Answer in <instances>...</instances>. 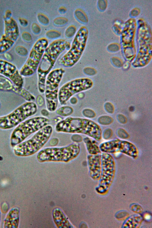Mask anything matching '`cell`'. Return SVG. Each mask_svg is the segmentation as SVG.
Masks as SVG:
<instances>
[{
    "label": "cell",
    "instance_id": "obj_20",
    "mask_svg": "<svg viewBox=\"0 0 152 228\" xmlns=\"http://www.w3.org/2000/svg\"><path fill=\"white\" fill-rule=\"evenodd\" d=\"M14 85L7 78L0 75V90L4 91H13Z\"/></svg>",
    "mask_w": 152,
    "mask_h": 228
},
{
    "label": "cell",
    "instance_id": "obj_7",
    "mask_svg": "<svg viewBox=\"0 0 152 228\" xmlns=\"http://www.w3.org/2000/svg\"><path fill=\"white\" fill-rule=\"evenodd\" d=\"M65 72L63 68H56L46 77L44 92L46 108L49 112H54L57 108L59 86Z\"/></svg>",
    "mask_w": 152,
    "mask_h": 228
},
{
    "label": "cell",
    "instance_id": "obj_23",
    "mask_svg": "<svg viewBox=\"0 0 152 228\" xmlns=\"http://www.w3.org/2000/svg\"><path fill=\"white\" fill-rule=\"evenodd\" d=\"M98 122L102 125H108L111 124L113 121L112 118L108 116H102L99 117Z\"/></svg>",
    "mask_w": 152,
    "mask_h": 228
},
{
    "label": "cell",
    "instance_id": "obj_13",
    "mask_svg": "<svg viewBox=\"0 0 152 228\" xmlns=\"http://www.w3.org/2000/svg\"><path fill=\"white\" fill-rule=\"evenodd\" d=\"M0 74L10 79L15 86L23 87V76L17 67L12 63L0 59Z\"/></svg>",
    "mask_w": 152,
    "mask_h": 228
},
{
    "label": "cell",
    "instance_id": "obj_24",
    "mask_svg": "<svg viewBox=\"0 0 152 228\" xmlns=\"http://www.w3.org/2000/svg\"><path fill=\"white\" fill-rule=\"evenodd\" d=\"M76 31V28L75 26H70L67 28L65 31V36L67 38H71L75 35Z\"/></svg>",
    "mask_w": 152,
    "mask_h": 228
},
{
    "label": "cell",
    "instance_id": "obj_31",
    "mask_svg": "<svg viewBox=\"0 0 152 228\" xmlns=\"http://www.w3.org/2000/svg\"><path fill=\"white\" fill-rule=\"evenodd\" d=\"M32 30L34 34H38L40 33L41 31L40 28L37 24L34 23L32 25Z\"/></svg>",
    "mask_w": 152,
    "mask_h": 228
},
{
    "label": "cell",
    "instance_id": "obj_16",
    "mask_svg": "<svg viewBox=\"0 0 152 228\" xmlns=\"http://www.w3.org/2000/svg\"><path fill=\"white\" fill-rule=\"evenodd\" d=\"M20 221V210L17 207L11 209L4 221V228H18Z\"/></svg>",
    "mask_w": 152,
    "mask_h": 228
},
{
    "label": "cell",
    "instance_id": "obj_3",
    "mask_svg": "<svg viewBox=\"0 0 152 228\" xmlns=\"http://www.w3.org/2000/svg\"><path fill=\"white\" fill-rule=\"evenodd\" d=\"M53 128L47 125L39 130L31 138L14 147V154L19 157H27L33 155L40 150L49 140Z\"/></svg>",
    "mask_w": 152,
    "mask_h": 228
},
{
    "label": "cell",
    "instance_id": "obj_34",
    "mask_svg": "<svg viewBox=\"0 0 152 228\" xmlns=\"http://www.w3.org/2000/svg\"><path fill=\"white\" fill-rule=\"evenodd\" d=\"M58 142V140L57 138H54L51 139L50 142V145L51 146H56Z\"/></svg>",
    "mask_w": 152,
    "mask_h": 228
},
{
    "label": "cell",
    "instance_id": "obj_12",
    "mask_svg": "<svg viewBox=\"0 0 152 228\" xmlns=\"http://www.w3.org/2000/svg\"><path fill=\"white\" fill-rule=\"evenodd\" d=\"M19 35L18 27L16 21L12 18H7L5 20V33L0 40V53L8 50Z\"/></svg>",
    "mask_w": 152,
    "mask_h": 228
},
{
    "label": "cell",
    "instance_id": "obj_10",
    "mask_svg": "<svg viewBox=\"0 0 152 228\" xmlns=\"http://www.w3.org/2000/svg\"><path fill=\"white\" fill-rule=\"evenodd\" d=\"M93 85L92 80L88 78H79L70 80L59 89L58 102L61 105H64L74 95L89 89Z\"/></svg>",
    "mask_w": 152,
    "mask_h": 228
},
{
    "label": "cell",
    "instance_id": "obj_25",
    "mask_svg": "<svg viewBox=\"0 0 152 228\" xmlns=\"http://www.w3.org/2000/svg\"><path fill=\"white\" fill-rule=\"evenodd\" d=\"M46 35L50 39H55L59 37L61 35V33L57 31L51 30L47 31Z\"/></svg>",
    "mask_w": 152,
    "mask_h": 228
},
{
    "label": "cell",
    "instance_id": "obj_33",
    "mask_svg": "<svg viewBox=\"0 0 152 228\" xmlns=\"http://www.w3.org/2000/svg\"><path fill=\"white\" fill-rule=\"evenodd\" d=\"M36 102L39 106H42L44 103V100L43 97L41 95H38L37 97Z\"/></svg>",
    "mask_w": 152,
    "mask_h": 228
},
{
    "label": "cell",
    "instance_id": "obj_22",
    "mask_svg": "<svg viewBox=\"0 0 152 228\" xmlns=\"http://www.w3.org/2000/svg\"><path fill=\"white\" fill-rule=\"evenodd\" d=\"M75 15L77 19L82 23H85L87 21V17L84 12L80 9L76 10Z\"/></svg>",
    "mask_w": 152,
    "mask_h": 228
},
{
    "label": "cell",
    "instance_id": "obj_8",
    "mask_svg": "<svg viewBox=\"0 0 152 228\" xmlns=\"http://www.w3.org/2000/svg\"><path fill=\"white\" fill-rule=\"evenodd\" d=\"M37 110V106L35 103L27 102L8 114L0 116V129L5 130L13 128L35 114Z\"/></svg>",
    "mask_w": 152,
    "mask_h": 228
},
{
    "label": "cell",
    "instance_id": "obj_2",
    "mask_svg": "<svg viewBox=\"0 0 152 228\" xmlns=\"http://www.w3.org/2000/svg\"><path fill=\"white\" fill-rule=\"evenodd\" d=\"M58 132L83 134L100 141L102 133L99 126L89 119L69 117L58 123L55 127Z\"/></svg>",
    "mask_w": 152,
    "mask_h": 228
},
{
    "label": "cell",
    "instance_id": "obj_21",
    "mask_svg": "<svg viewBox=\"0 0 152 228\" xmlns=\"http://www.w3.org/2000/svg\"><path fill=\"white\" fill-rule=\"evenodd\" d=\"M73 112V108L70 106L63 105L56 111V113L61 116H68Z\"/></svg>",
    "mask_w": 152,
    "mask_h": 228
},
{
    "label": "cell",
    "instance_id": "obj_28",
    "mask_svg": "<svg viewBox=\"0 0 152 228\" xmlns=\"http://www.w3.org/2000/svg\"><path fill=\"white\" fill-rule=\"evenodd\" d=\"M82 113L84 116L88 118H93L96 116V114L94 111L89 109H84Z\"/></svg>",
    "mask_w": 152,
    "mask_h": 228
},
{
    "label": "cell",
    "instance_id": "obj_35",
    "mask_svg": "<svg viewBox=\"0 0 152 228\" xmlns=\"http://www.w3.org/2000/svg\"><path fill=\"white\" fill-rule=\"evenodd\" d=\"M119 117L121 118V119H118V121L121 123L123 124H124L126 123L127 121V120L126 118L124 115L120 114L118 115Z\"/></svg>",
    "mask_w": 152,
    "mask_h": 228
},
{
    "label": "cell",
    "instance_id": "obj_29",
    "mask_svg": "<svg viewBox=\"0 0 152 228\" xmlns=\"http://www.w3.org/2000/svg\"><path fill=\"white\" fill-rule=\"evenodd\" d=\"M117 134L118 137L121 138L126 139L129 137V135L124 129H120L117 131Z\"/></svg>",
    "mask_w": 152,
    "mask_h": 228
},
{
    "label": "cell",
    "instance_id": "obj_39",
    "mask_svg": "<svg viewBox=\"0 0 152 228\" xmlns=\"http://www.w3.org/2000/svg\"><path fill=\"white\" fill-rule=\"evenodd\" d=\"M59 12L61 13L64 12L66 11L65 8L63 7H60L59 9Z\"/></svg>",
    "mask_w": 152,
    "mask_h": 228
},
{
    "label": "cell",
    "instance_id": "obj_11",
    "mask_svg": "<svg viewBox=\"0 0 152 228\" xmlns=\"http://www.w3.org/2000/svg\"><path fill=\"white\" fill-rule=\"evenodd\" d=\"M101 151L109 153H121L133 159L138 156L136 146L129 142L115 139L101 143L99 147Z\"/></svg>",
    "mask_w": 152,
    "mask_h": 228
},
{
    "label": "cell",
    "instance_id": "obj_30",
    "mask_svg": "<svg viewBox=\"0 0 152 228\" xmlns=\"http://www.w3.org/2000/svg\"><path fill=\"white\" fill-rule=\"evenodd\" d=\"M112 130L110 129H107L104 130L103 136V138L106 140H108L113 135Z\"/></svg>",
    "mask_w": 152,
    "mask_h": 228
},
{
    "label": "cell",
    "instance_id": "obj_37",
    "mask_svg": "<svg viewBox=\"0 0 152 228\" xmlns=\"http://www.w3.org/2000/svg\"><path fill=\"white\" fill-rule=\"evenodd\" d=\"M49 112L47 110L45 109H42L41 111V114L44 116H47L49 115Z\"/></svg>",
    "mask_w": 152,
    "mask_h": 228
},
{
    "label": "cell",
    "instance_id": "obj_4",
    "mask_svg": "<svg viewBox=\"0 0 152 228\" xmlns=\"http://www.w3.org/2000/svg\"><path fill=\"white\" fill-rule=\"evenodd\" d=\"M80 151L79 144L74 143L64 147L44 149L38 153L37 159L40 162H68L77 157Z\"/></svg>",
    "mask_w": 152,
    "mask_h": 228
},
{
    "label": "cell",
    "instance_id": "obj_32",
    "mask_svg": "<svg viewBox=\"0 0 152 228\" xmlns=\"http://www.w3.org/2000/svg\"><path fill=\"white\" fill-rule=\"evenodd\" d=\"M105 108L106 111L109 113H112L114 112V108L113 105L110 103L105 104Z\"/></svg>",
    "mask_w": 152,
    "mask_h": 228
},
{
    "label": "cell",
    "instance_id": "obj_19",
    "mask_svg": "<svg viewBox=\"0 0 152 228\" xmlns=\"http://www.w3.org/2000/svg\"><path fill=\"white\" fill-rule=\"evenodd\" d=\"M12 91L21 96L28 102H34L35 100V96L23 87H19L15 85Z\"/></svg>",
    "mask_w": 152,
    "mask_h": 228
},
{
    "label": "cell",
    "instance_id": "obj_9",
    "mask_svg": "<svg viewBox=\"0 0 152 228\" xmlns=\"http://www.w3.org/2000/svg\"><path fill=\"white\" fill-rule=\"evenodd\" d=\"M48 44V41L45 37L41 38L36 42L27 60L19 71L22 76H30L36 72Z\"/></svg>",
    "mask_w": 152,
    "mask_h": 228
},
{
    "label": "cell",
    "instance_id": "obj_5",
    "mask_svg": "<svg viewBox=\"0 0 152 228\" xmlns=\"http://www.w3.org/2000/svg\"><path fill=\"white\" fill-rule=\"evenodd\" d=\"M50 122L48 118L42 116L33 117L22 122L12 132L10 139V145L14 147L31 134L48 125Z\"/></svg>",
    "mask_w": 152,
    "mask_h": 228
},
{
    "label": "cell",
    "instance_id": "obj_6",
    "mask_svg": "<svg viewBox=\"0 0 152 228\" xmlns=\"http://www.w3.org/2000/svg\"><path fill=\"white\" fill-rule=\"evenodd\" d=\"M88 30L84 26L80 27L76 33L68 51L60 58L59 64L66 68L75 65L81 58L85 49L88 36Z\"/></svg>",
    "mask_w": 152,
    "mask_h": 228
},
{
    "label": "cell",
    "instance_id": "obj_36",
    "mask_svg": "<svg viewBox=\"0 0 152 228\" xmlns=\"http://www.w3.org/2000/svg\"><path fill=\"white\" fill-rule=\"evenodd\" d=\"M24 39L26 41H30L31 40V37L30 34L29 33L26 32L24 33Z\"/></svg>",
    "mask_w": 152,
    "mask_h": 228
},
{
    "label": "cell",
    "instance_id": "obj_38",
    "mask_svg": "<svg viewBox=\"0 0 152 228\" xmlns=\"http://www.w3.org/2000/svg\"><path fill=\"white\" fill-rule=\"evenodd\" d=\"M70 99V103L72 104H75L77 102V99L75 97H72Z\"/></svg>",
    "mask_w": 152,
    "mask_h": 228
},
{
    "label": "cell",
    "instance_id": "obj_14",
    "mask_svg": "<svg viewBox=\"0 0 152 228\" xmlns=\"http://www.w3.org/2000/svg\"><path fill=\"white\" fill-rule=\"evenodd\" d=\"M101 171L102 177L100 182L107 181L108 187L112 181L115 172L114 160L110 153H103L101 154Z\"/></svg>",
    "mask_w": 152,
    "mask_h": 228
},
{
    "label": "cell",
    "instance_id": "obj_26",
    "mask_svg": "<svg viewBox=\"0 0 152 228\" xmlns=\"http://www.w3.org/2000/svg\"><path fill=\"white\" fill-rule=\"evenodd\" d=\"M37 17L39 22L41 24L46 25L49 23V20L44 15L39 13Z\"/></svg>",
    "mask_w": 152,
    "mask_h": 228
},
{
    "label": "cell",
    "instance_id": "obj_27",
    "mask_svg": "<svg viewBox=\"0 0 152 228\" xmlns=\"http://www.w3.org/2000/svg\"><path fill=\"white\" fill-rule=\"evenodd\" d=\"M68 22V20L66 18L63 17H59L56 18L53 20L54 24L56 25L61 26L66 24Z\"/></svg>",
    "mask_w": 152,
    "mask_h": 228
},
{
    "label": "cell",
    "instance_id": "obj_40",
    "mask_svg": "<svg viewBox=\"0 0 152 228\" xmlns=\"http://www.w3.org/2000/svg\"><path fill=\"white\" fill-rule=\"evenodd\" d=\"M150 215L147 214L145 216V218L147 220L149 219L150 218Z\"/></svg>",
    "mask_w": 152,
    "mask_h": 228
},
{
    "label": "cell",
    "instance_id": "obj_18",
    "mask_svg": "<svg viewBox=\"0 0 152 228\" xmlns=\"http://www.w3.org/2000/svg\"><path fill=\"white\" fill-rule=\"evenodd\" d=\"M83 141L89 154L96 155L101 153L99 148L95 140L89 137H86L83 138Z\"/></svg>",
    "mask_w": 152,
    "mask_h": 228
},
{
    "label": "cell",
    "instance_id": "obj_15",
    "mask_svg": "<svg viewBox=\"0 0 152 228\" xmlns=\"http://www.w3.org/2000/svg\"><path fill=\"white\" fill-rule=\"evenodd\" d=\"M90 175L96 179L100 177L101 173V154H89L87 157Z\"/></svg>",
    "mask_w": 152,
    "mask_h": 228
},
{
    "label": "cell",
    "instance_id": "obj_41",
    "mask_svg": "<svg viewBox=\"0 0 152 228\" xmlns=\"http://www.w3.org/2000/svg\"><path fill=\"white\" fill-rule=\"evenodd\" d=\"M1 210L0 209V222H1Z\"/></svg>",
    "mask_w": 152,
    "mask_h": 228
},
{
    "label": "cell",
    "instance_id": "obj_17",
    "mask_svg": "<svg viewBox=\"0 0 152 228\" xmlns=\"http://www.w3.org/2000/svg\"><path fill=\"white\" fill-rule=\"evenodd\" d=\"M53 216L56 225L59 228L73 227L68 219L60 209H55L53 211Z\"/></svg>",
    "mask_w": 152,
    "mask_h": 228
},
{
    "label": "cell",
    "instance_id": "obj_1",
    "mask_svg": "<svg viewBox=\"0 0 152 228\" xmlns=\"http://www.w3.org/2000/svg\"><path fill=\"white\" fill-rule=\"evenodd\" d=\"M71 45L69 41L59 39L53 40L47 46L37 70L38 88L40 93L44 92L46 77L58 58L64 51L69 50Z\"/></svg>",
    "mask_w": 152,
    "mask_h": 228
}]
</instances>
